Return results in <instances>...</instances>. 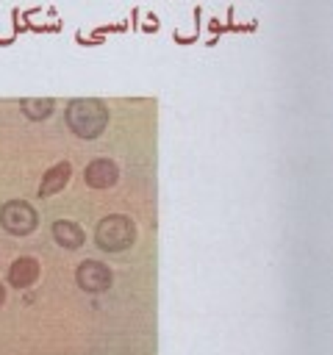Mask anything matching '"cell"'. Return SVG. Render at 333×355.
<instances>
[{
  "mask_svg": "<svg viewBox=\"0 0 333 355\" xmlns=\"http://www.w3.org/2000/svg\"><path fill=\"white\" fill-rule=\"evenodd\" d=\"M67 125L80 139H97L108 125V108L97 97H78L67 105Z\"/></svg>",
  "mask_w": 333,
  "mask_h": 355,
  "instance_id": "cell-1",
  "label": "cell"
},
{
  "mask_svg": "<svg viewBox=\"0 0 333 355\" xmlns=\"http://www.w3.org/2000/svg\"><path fill=\"white\" fill-rule=\"evenodd\" d=\"M133 239H136V225L125 214H108L94 227V244L105 252H122L133 244Z\"/></svg>",
  "mask_w": 333,
  "mask_h": 355,
  "instance_id": "cell-2",
  "label": "cell"
},
{
  "mask_svg": "<svg viewBox=\"0 0 333 355\" xmlns=\"http://www.w3.org/2000/svg\"><path fill=\"white\" fill-rule=\"evenodd\" d=\"M36 222H39V216H36L33 205L25 202V200H8L0 208V225L11 236H28V233H33L36 230Z\"/></svg>",
  "mask_w": 333,
  "mask_h": 355,
  "instance_id": "cell-3",
  "label": "cell"
},
{
  "mask_svg": "<svg viewBox=\"0 0 333 355\" xmlns=\"http://www.w3.org/2000/svg\"><path fill=\"white\" fill-rule=\"evenodd\" d=\"M111 280H114V275H111V269H108L103 261L86 258V261H80L78 269H75V283H78L86 294H103V291H108V288H111Z\"/></svg>",
  "mask_w": 333,
  "mask_h": 355,
  "instance_id": "cell-4",
  "label": "cell"
},
{
  "mask_svg": "<svg viewBox=\"0 0 333 355\" xmlns=\"http://www.w3.org/2000/svg\"><path fill=\"white\" fill-rule=\"evenodd\" d=\"M83 180L89 189H111L119 180V166L111 158H94L83 169Z\"/></svg>",
  "mask_w": 333,
  "mask_h": 355,
  "instance_id": "cell-5",
  "label": "cell"
},
{
  "mask_svg": "<svg viewBox=\"0 0 333 355\" xmlns=\"http://www.w3.org/2000/svg\"><path fill=\"white\" fill-rule=\"evenodd\" d=\"M36 277H39V261L31 258V255H22V258H17L8 266V283L14 288H19V291L22 288H31L36 283Z\"/></svg>",
  "mask_w": 333,
  "mask_h": 355,
  "instance_id": "cell-6",
  "label": "cell"
},
{
  "mask_svg": "<svg viewBox=\"0 0 333 355\" xmlns=\"http://www.w3.org/2000/svg\"><path fill=\"white\" fill-rule=\"evenodd\" d=\"M69 175H72L69 161H58L56 166H50V169L44 172V178H42V183H39V197H53V194H58V191L69 183Z\"/></svg>",
  "mask_w": 333,
  "mask_h": 355,
  "instance_id": "cell-7",
  "label": "cell"
},
{
  "mask_svg": "<svg viewBox=\"0 0 333 355\" xmlns=\"http://www.w3.org/2000/svg\"><path fill=\"white\" fill-rule=\"evenodd\" d=\"M53 239L64 250H78L83 244V230L75 222H69V219H56L53 222Z\"/></svg>",
  "mask_w": 333,
  "mask_h": 355,
  "instance_id": "cell-8",
  "label": "cell"
},
{
  "mask_svg": "<svg viewBox=\"0 0 333 355\" xmlns=\"http://www.w3.org/2000/svg\"><path fill=\"white\" fill-rule=\"evenodd\" d=\"M19 108H22V114H25L28 119L39 122V119H47V116L53 114V100H50V97H25V100L19 103Z\"/></svg>",
  "mask_w": 333,
  "mask_h": 355,
  "instance_id": "cell-9",
  "label": "cell"
},
{
  "mask_svg": "<svg viewBox=\"0 0 333 355\" xmlns=\"http://www.w3.org/2000/svg\"><path fill=\"white\" fill-rule=\"evenodd\" d=\"M3 302H6V288L0 286V305H3Z\"/></svg>",
  "mask_w": 333,
  "mask_h": 355,
  "instance_id": "cell-10",
  "label": "cell"
}]
</instances>
